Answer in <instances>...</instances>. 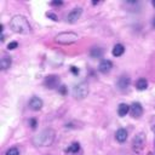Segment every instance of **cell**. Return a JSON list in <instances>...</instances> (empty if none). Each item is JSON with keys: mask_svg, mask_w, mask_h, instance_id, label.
Instances as JSON below:
<instances>
[{"mask_svg": "<svg viewBox=\"0 0 155 155\" xmlns=\"http://www.w3.org/2000/svg\"><path fill=\"white\" fill-rule=\"evenodd\" d=\"M10 27L17 34H29L31 31V27H30L28 19L22 15L13 16L10 22Z\"/></svg>", "mask_w": 155, "mask_h": 155, "instance_id": "6da1fadb", "label": "cell"}, {"mask_svg": "<svg viewBox=\"0 0 155 155\" xmlns=\"http://www.w3.org/2000/svg\"><path fill=\"white\" fill-rule=\"evenodd\" d=\"M54 131L52 128H46V130H42L39 134L34 136L33 138V144L36 145V147H48L53 143L54 140Z\"/></svg>", "mask_w": 155, "mask_h": 155, "instance_id": "7a4b0ae2", "label": "cell"}, {"mask_svg": "<svg viewBox=\"0 0 155 155\" xmlns=\"http://www.w3.org/2000/svg\"><path fill=\"white\" fill-rule=\"evenodd\" d=\"M79 39V35L73 33V31H64V33H59L58 35L54 36V41L57 44L61 45H70L76 42Z\"/></svg>", "mask_w": 155, "mask_h": 155, "instance_id": "3957f363", "label": "cell"}, {"mask_svg": "<svg viewBox=\"0 0 155 155\" xmlns=\"http://www.w3.org/2000/svg\"><path fill=\"white\" fill-rule=\"evenodd\" d=\"M144 145H145V136H144L143 132H140L137 136H134V138L132 140V149H133L134 153L139 154L143 150Z\"/></svg>", "mask_w": 155, "mask_h": 155, "instance_id": "277c9868", "label": "cell"}, {"mask_svg": "<svg viewBox=\"0 0 155 155\" xmlns=\"http://www.w3.org/2000/svg\"><path fill=\"white\" fill-rule=\"evenodd\" d=\"M87 94H88V86L86 84L81 82V84H78L73 87V96L76 99H82Z\"/></svg>", "mask_w": 155, "mask_h": 155, "instance_id": "5b68a950", "label": "cell"}, {"mask_svg": "<svg viewBox=\"0 0 155 155\" xmlns=\"http://www.w3.org/2000/svg\"><path fill=\"white\" fill-rule=\"evenodd\" d=\"M81 15H82V8H81V7H75V8H73V10L68 13V16H67V22L73 24V23L78 22V19L81 17Z\"/></svg>", "mask_w": 155, "mask_h": 155, "instance_id": "8992f818", "label": "cell"}, {"mask_svg": "<svg viewBox=\"0 0 155 155\" xmlns=\"http://www.w3.org/2000/svg\"><path fill=\"white\" fill-rule=\"evenodd\" d=\"M58 84H59V78L57 75H48L45 78V81H44V85L47 88H56Z\"/></svg>", "mask_w": 155, "mask_h": 155, "instance_id": "52a82bcc", "label": "cell"}, {"mask_svg": "<svg viewBox=\"0 0 155 155\" xmlns=\"http://www.w3.org/2000/svg\"><path fill=\"white\" fill-rule=\"evenodd\" d=\"M130 113L133 117H140L142 114H143V107L140 103L138 102H133L131 105H130Z\"/></svg>", "mask_w": 155, "mask_h": 155, "instance_id": "ba28073f", "label": "cell"}, {"mask_svg": "<svg viewBox=\"0 0 155 155\" xmlns=\"http://www.w3.org/2000/svg\"><path fill=\"white\" fill-rule=\"evenodd\" d=\"M42 104H44V103H42L41 98H39V97H36V96L31 97L30 101H29V103H28L29 108H30L33 111H39V110L42 108Z\"/></svg>", "mask_w": 155, "mask_h": 155, "instance_id": "9c48e42d", "label": "cell"}, {"mask_svg": "<svg viewBox=\"0 0 155 155\" xmlns=\"http://www.w3.org/2000/svg\"><path fill=\"white\" fill-rule=\"evenodd\" d=\"M111 68H113V63H111L109 59H103V61L99 63V65H98V70H99L101 73H103V74L109 73V71L111 70Z\"/></svg>", "mask_w": 155, "mask_h": 155, "instance_id": "30bf717a", "label": "cell"}, {"mask_svg": "<svg viewBox=\"0 0 155 155\" xmlns=\"http://www.w3.org/2000/svg\"><path fill=\"white\" fill-rule=\"evenodd\" d=\"M130 82H131L130 78L126 76V75H122V76H120L119 80H117V87H119L121 91H124V90H126V88L130 86Z\"/></svg>", "mask_w": 155, "mask_h": 155, "instance_id": "8fae6325", "label": "cell"}, {"mask_svg": "<svg viewBox=\"0 0 155 155\" xmlns=\"http://www.w3.org/2000/svg\"><path fill=\"white\" fill-rule=\"evenodd\" d=\"M127 136H128V133H127V131H126L125 128H119V130L116 131V133H115V138H116V140L120 142V143L126 142Z\"/></svg>", "mask_w": 155, "mask_h": 155, "instance_id": "7c38bea8", "label": "cell"}, {"mask_svg": "<svg viewBox=\"0 0 155 155\" xmlns=\"http://www.w3.org/2000/svg\"><path fill=\"white\" fill-rule=\"evenodd\" d=\"M12 64V58L10 56H4L0 61V67L2 70H7Z\"/></svg>", "mask_w": 155, "mask_h": 155, "instance_id": "4fadbf2b", "label": "cell"}, {"mask_svg": "<svg viewBox=\"0 0 155 155\" xmlns=\"http://www.w3.org/2000/svg\"><path fill=\"white\" fill-rule=\"evenodd\" d=\"M128 113H130V105L128 104L121 103L117 107V114H119V116H126Z\"/></svg>", "mask_w": 155, "mask_h": 155, "instance_id": "5bb4252c", "label": "cell"}, {"mask_svg": "<svg viewBox=\"0 0 155 155\" xmlns=\"http://www.w3.org/2000/svg\"><path fill=\"white\" fill-rule=\"evenodd\" d=\"M113 56L114 57H120V56H122V53L125 52V47H124V45H121V44H116L114 47H113Z\"/></svg>", "mask_w": 155, "mask_h": 155, "instance_id": "9a60e30c", "label": "cell"}, {"mask_svg": "<svg viewBox=\"0 0 155 155\" xmlns=\"http://www.w3.org/2000/svg\"><path fill=\"white\" fill-rule=\"evenodd\" d=\"M103 54V50L101 47H92L90 51V56L92 58H101Z\"/></svg>", "mask_w": 155, "mask_h": 155, "instance_id": "2e32d148", "label": "cell"}, {"mask_svg": "<svg viewBox=\"0 0 155 155\" xmlns=\"http://www.w3.org/2000/svg\"><path fill=\"white\" fill-rule=\"evenodd\" d=\"M136 87H137V90L143 91V90H145V88L148 87V81L142 78V79H139V80L136 82Z\"/></svg>", "mask_w": 155, "mask_h": 155, "instance_id": "e0dca14e", "label": "cell"}, {"mask_svg": "<svg viewBox=\"0 0 155 155\" xmlns=\"http://www.w3.org/2000/svg\"><path fill=\"white\" fill-rule=\"evenodd\" d=\"M79 150H80V144H79V143H71V144L65 149L67 153H73V154L78 153Z\"/></svg>", "mask_w": 155, "mask_h": 155, "instance_id": "ac0fdd59", "label": "cell"}, {"mask_svg": "<svg viewBox=\"0 0 155 155\" xmlns=\"http://www.w3.org/2000/svg\"><path fill=\"white\" fill-rule=\"evenodd\" d=\"M6 155H19V150L17 148H10L6 151Z\"/></svg>", "mask_w": 155, "mask_h": 155, "instance_id": "d6986e66", "label": "cell"}, {"mask_svg": "<svg viewBox=\"0 0 155 155\" xmlns=\"http://www.w3.org/2000/svg\"><path fill=\"white\" fill-rule=\"evenodd\" d=\"M17 47H18V42L17 41H12V42H10L7 45V50H15Z\"/></svg>", "mask_w": 155, "mask_h": 155, "instance_id": "ffe728a7", "label": "cell"}, {"mask_svg": "<svg viewBox=\"0 0 155 155\" xmlns=\"http://www.w3.org/2000/svg\"><path fill=\"white\" fill-rule=\"evenodd\" d=\"M29 124H30V127H31V128H35V127H36V120H35V119H30Z\"/></svg>", "mask_w": 155, "mask_h": 155, "instance_id": "44dd1931", "label": "cell"}, {"mask_svg": "<svg viewBox=\"0 0 155 155\" xmlns=\"http://www.w3.org/2000/svg\"><path fill=\"white\" fill-rule=\"evenodd\" d=\"M70 70H71V73H73V74H75V75H78V74H79V69H78L76 67H71V68H70Z\"/></svg>", "mask_w": 155, "mask_h": 155, "instance_id": "7402d4cb", "label": "cell"}, {"mask_svg": "<svg viewBox=\"0 0 155 155\" xmlns=\"http://www.w3.org/2000/svg\"><path fill=\"white\" fill-rule=\"evenodd\" d=\"M46 16H47V17H50V18H52L53 21H57L56 15H53V13H50V12H48V13H46Z\"/></svg>", "mask_w": 155, "mask_h": 155, "instance_id": "603a6c76", "label": "cell"}, {"mask_svg": "<svg viewBox=\"0 0 155 155\" xmlns=\"http://www.w3.org/2000/svg\"><path fill=\"white\" fill-rule=\"evenodd\" d=\"M62 4H63L62 1H52V2H51V5H52V6H61Z\"/></svg>", "mask_w": 155, "mask_h": 155, "instance_id": "cb8c5ba5", "label": "cell"}, {"mask_svg": "<svg viewBox=\"0 0 155 155\" xmlns=\"http://www.w3.org/2000/svg\"><path fill=\"white\" fill-rule=\"evenodd\" d=\"M59 92H61L62 94H65V92H67V88H65V86H61V87H59Z\"/></svg>", "mask_w": 155, "mask_h": 155, "instance_id": "d4e9b609", "label": "cell"}, {"mask_svg": "<svg viewBox=\"0 0 155 155\" xmlns=\"http://www.w3.org/2000/svg\"><path fill=\"white\" fill-rule=\"evenodd\" d=\"M153 27H154V28H155V18H154V19H153Z\"/></svg>", "mask_w": 155, "mask_h": 155, "instance_id": "484cf974", "label": "cell"}, {"mask_svg": "<svg viewBox=\"0 0 155 155\" xmlns=\"http://www.w3.org/2000/svg\"><path fill=\"white\" fill-rule=\"evenodd\" d=\"M153 6H154V7H155V0H154V1H153Z\"/></svg>", "mask_w": 155, "mask_h": 155, "instance_id": "4316f807", "label": "cell"}]
</instances>
